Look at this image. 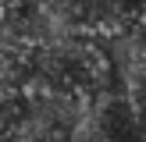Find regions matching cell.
Segmentation results:
<instances>
[{
	"instance_id": "1",
	"label": "cell",
	"mask_w": 146,
	"mask_h": 142,
	"mask_svg": "<svg viewBox=\"0 0 146 142\" xmlns=\"http://www.w3.org/2000/svg\"><path fill=\"white\" fill-rule=\"evenodd\" d=\"M146 18V0H78L75 28L86 36H118Z\"/></svg>"
}]
</instances>
